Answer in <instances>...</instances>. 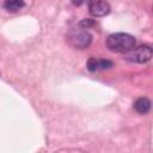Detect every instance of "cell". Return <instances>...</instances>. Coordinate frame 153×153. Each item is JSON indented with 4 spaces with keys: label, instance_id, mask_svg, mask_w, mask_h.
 Returning a JSON list of instances; mask_svg holds the SVG:
<instances>
[{
    "label": "cell",
    "instance_id": "1",
    "mask_svg": "<svg viewBox=\"0 0 153 153\" xmlns=\"http://www.w3.org/2000/svg\"><path fill=\"white\" fill-rule=\"evenodd\" d=\"M136 44V39L134 36L124 32L111 33L106 38V47L110 51L114 53H128Z\"/></svg>",
    "mask_w": 153,
    "mask_h": 153
},
{
    "label": "cell",
    "instance_id": "2",
    "mask_svg": "<svg viewBox=\"0 0 153 153\" xmlns=\"http://www.w3.org/2000/svg\"><path fill=\"white\" fill-rule=\"evenodd\" d=\"M68 43L75 49H85L91 44L92 36L88 31L81 29H73L67 33Z\"/></svg>",
    "mask_w": 153,
    "mask_h": 153
},
{
    "label": "cell",
    "instance_id": "3",
    "mask_svg": "<svg viewBox=\"0 0 153 153\" xmlns=\"http://www.w3.org/2000/svg\"><path fill=\"white\" fill-rule=\"evenodd\" d=\"M126 54H127L126 60L135 63H145V62H148L152 57V48L148 44H143L136 48L134 47L131 50H129Z\"/></svg>",
    "mask_w": 153,
    "mask_h": 153
},
{
    "label": "cell",
    "instance_id": "4",
    "mask_svg": "<svg viewBox=\"0 0 153 153\" xmlns=\"http://www.w3.org/2000/svg\"><path fill=\"white\" fill-rule=\"evenodd\" d=\"M88 6V11L93 17H103L110 12V6L105 0H82Z\"/></svg>",
    "mask_w": 153,
    "mask_h": 153
},
{
    "label": "cell",
    "instance_id": "5",
    "mask_svg": "<svg viewBox=\"0 0 153 153\" xmlns=\"http://www.w3.org/2000/svg\"><path fill=\"white\" fill-rule=\"evenodd\" d=\"M133 106H134V109H135V111L137 114L146 115L151 110V100L148 98H146V97H140L134 102Z\"/></svg>",
    "mask_w": 153,
    "mask_h": 153
},
{
    "label": "cell",
    "instance_id": "6",
    "mask_svg": "<svg viewBox=\"0 0 153 153\" xmlns=\"http://www.w3.org/2000/svg\"><path fill=\"white\" fill-rule=\"evenodd\" d=\"M24 6H25L24 0H5V2H4L5 10L11 13H16V12L20 11Z\"/></svg>",
    "mask_w": 153,
    "mask_h": 153
},
{
    "label": "cell",
    "instance_id": "7",
    "mask_svg": "<svg viewBox=\"0 0 153 153\" xmlns=\"http://www.w3.org/2000/svg\"><path fill=\"white\" fill-rule=\"evenodd\" d=\"M86 68L90 72H96L99 69V59L96 57H90L86 62Z\"/></svg>",
    "mask_w": 153,
    "mask_h": 153
},
{
    "label": "cell",
    "instance_id": "8",
    "mask_svg": "<svg viewBox=\"0 0 153 153\" xmlns=\"http://www.w3.org/2000/svg\"><path fill=\"white\" fill-rule=\"evenodd\" d=\"M112 66H114V62L112 61L99 59V69H108V68H111Z\"/></svg>",
    "mask_w": 153,
    "mask_h": 153
}]
</instances>
